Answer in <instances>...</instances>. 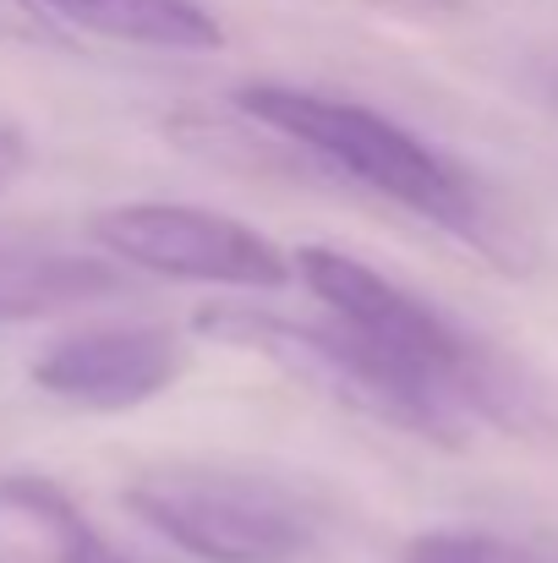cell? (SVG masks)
<instances>
[{
  "label": "cell",
  "instance_id": "2",
  "mask_svg": "<svg viewBox=\"0 0 558 563\" xmlns=\"http://www.w3.org/2000/svg\"><path fill=\"white\" fill-rule=\"evenodd\" d=\"M127 509L203 563H296L313 548L307 509L230 465H149L127 482Z\"/></svg>",
  "mask_w": 558,
  "mask_h": 563
},
{
  "label": "cell",
  "instance_id": "8",
  "mask_svg": "<svg viewBox=\"0 0 558 563\" xmlns=\"http://www.w3.org/2000/svg\"><path fill=\"white\" fill-rule=\"evenodd\" d=\"M6 498L22 504L28 515H39V520L55 531L61 563H132L127 553H116L99 531H88V526L77 520V509L66 504L61 487H50V482H6Z\"/></svg>",
  "mask_w": 558,
  "mask_h": 563
},
{
  "label": "cell",
  "instance_id": "4",
  "mask_svg": "<svg viewBox=\"0 0 558 563\" xmlns=\"http://www.w3.org/2000/svg\"><path fill=\"white\" fill-rule=\"evenodd\" d=\"M94 241L127 268L165 274L186 285H230V290H280L291 285V257L258 235L252 224L192 208V202H116L94 213Z\"/></svg>",
  "mask_w": 558,
  "mask_h": 563
},
{
  "label": "cell",
  "instance_id": "9",
  "mask_svg": "<svg viewBox=\"0 0 558 563\" xmlns=\"http://www.w3.org/2000/svg\"><path fill=\"white\" fill-rule=\"evenodd\" d=\"M405 563H558L537 548L482 537V531H427L405 548Z\"/></svg>",
  "mask_w": 558,
  "mask_h": 563
},
{
  "label": "cell",
  "instance_id": "7",
  "mask_svg": "<svg viewBox=\"0 0 558 563\" xmlns=\"http://www.w3.org/2000/svg\"><path fill=\"white\" fill-rule=\"evenodd\" d=\"M127 274L88 257H11L0 252V318H39L55 307L116 296Z\"/></svg>",
  "mask_w": 558,
  "mask_h": 563
},
{
  "label": "cell",
  "instance_id": "5",
  "mask_svg": "<svg viewBox=\"0 0 558 563\" xmlns=\"http://www.w3.org/2000/svg\"><path fill=\"white\" fill-rule=\"evenodd\" d=\"M182 367L186 351L171 329L127 323V329H83L55 340L33 362V383L83 410H138L154 394H165L182 377Z\"/></svg>",
  "mask_w": 558,
  "mask_h": 563
},
{
  "label": "cell",
  "instance_id": "6",
  "mask_svg": "<svg viewBox=\"0 0 558 563\" xmlns=\"http://www.w3.org/2000/svg\"><path fill=\"white\" fill-rule=\"evenodd\" d=\"M72 27L110 38V44H138V49H176L203 55L225 44V27L208 5L197 0H39Z\"/></svg>",
  "mask_w": 558,
  "mask_h": 563
},
{
  "label": "cell",
  "instance_id": "3",
  "mask_svg": "<svg viewBox=\"0 0 558 563\" xmlns=\"http://www.w3.org/2000/svg\"><path fill=\"white\" fill-rule=\"evenodd\" d=\"M197 334L269 356L280 373L302 377L307 388L329 394L335 405L368 410L378 421H394V427L422 432L433 443H460V432L394 367H383L368 345H357L340 323H296V318L252 312V307H203L197 312Z\"/></svg>",
  "mask_w": 558,
  "mask_h": 563
},
{
  "label": "cell",
  "instance_id": "1",
  "mask_svg": "<svg viewBox=\"0 0 558 563\" xmlns=\"http://www.w3.org/2000/svg\"><path fill=\"white\" fill-rule=\"evenodd\" d=\"M236 110L247 121H258L263 132H274L280 143L324 159L329 170L362 181L378 197H389V202H400L422 219H438L460 235H477V197L460 181V170L449 159H438L400 121L378 115L357 99H335V93H313V88H280V82L241 88Z\"/></svg>",
  "mask_w": 558,
  "mask_h": 563
},
{
  "label": "cell",
  "instance_id": "10",
  "mask_svg": "<svg viewBox=\"0 0 558 563\" xmlns=\"http://www.w3.org/2000/svg\"><path fill=\"white\" fill-rule=\"evenodd\" d=\"M22 170H28V132L0 115V191L11 187Z\"/></svg>",
  "mask_w": 558,
  "mask_h": 563
}]
</instances>
